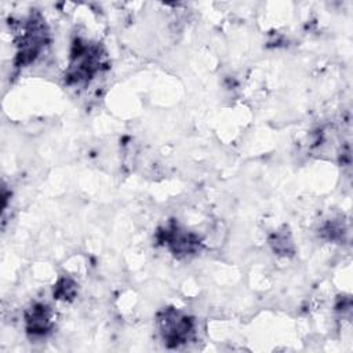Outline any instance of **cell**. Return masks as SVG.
<instances>
[{
    "label": "cell",
    "instance_id": "cell-1",
    "mask_svg": "<svg viewBox=\"0 0 353 353\" xmlns=\"http://www.w3.org/2000/svg\"><path fill=\"white\" fill-rule=\"evenodd\" d=\"M105 66L101 44L76 39L70 50V61L65 73L68 84H85Z\"/></svg>",
    "mask_w": 353,
    "mask_h": 353
},
{
    "label": "cell",
    "instance_id": "cell-3",
    "mask_svg": "<svg viewBox=\"0 0 353 353\" xmlns=\"http://www.w3.org/2000/svg\"><path fill=\"white\" fill-rule=\"evenodd\" d=\"M157 325L167 347H179L188 343L194 334L193 319L171 306L157 313Z\"/></svg>",
    "mask_w": 353,
    "mask_h": 353
},
{
    "label": "cell",
    "instance_id": "cell-2",
    "mask_svg": "<svg viewBox=\"0 0 353 353\" xmlns=\"http://www.w3.org/2000/svg\"><path fill=\"white\" fill-rule=\"evenodd\" d=\"M48 43V29L39 12H32L19 23L17 37L15 66L22 68L34 62Z\"/></svg>",
    "mask_w": 353,
    "mask_h": 353
},
{
    "label": "cell",
    "instance_id": "cell-5",
    "mask_svg": "<svg viewBox=\"0 0 353 353\" xmlns=\"http://www.w3.org/2000/svg\"><path fill=\"white\" fill-rule=\"evenodd\" d=\"M52 310L44 303H34L25 313V328L30 338H41L51 332L54 320Z\"/></svg>",
    "mask_w": 353,
    "mask_h": 353
},
{
    "label": "cell",
    "instance_id": "cell-4",
    "mask_svg": "<svg viewBox=\"0 0 353 353\" xmlns=\"http://www.w3.org/2000/svg\"><path fill=\"white\" fill-rule=\"evenodd\" d=\"M159 243L168 247V250L178 258L194 255L201 250V241L199 236L185 229H181L176 223H170L168 226L159 229L156 234Z\"/></svg>",
    "mask_w": 353,
    "mask_h": 353
},
{
    "label": "cell",
    "instance_id": "cell-7",
    "mask_svg": "<svg viewBox=\"0 0 353 353\" xmlns=\"http://www.w3.org/2000/svg\"><path fill=\"white\" fill-rule=\"evenodd\" d=\"M76 294H77V285H76V283H74L73 280H70V279H66V277L61 279V280L57 283L55 288H54V296H55L57 299L72 301V299H74Z\"/></svg>",
    "mask_w": 353,
    "mask_h": 353
},
{
    "label": "cell",
    "instance_id": "cell-6",
    "mask_svg": "<svg viewBox=\"0 0 353 353\" xmlns=\"http://www.w3.org/2000/svg\"><path fill=\"white\" fill-rule=\"evenodd\" d=\"M269 241H270V245H272L273 251L277 252L279 255H288L290 252H294L292 240L290 237V233H287V230L276 232L270 237Z\"/></svg>",
    "mask_w": 353,
    "mask_h": 353
}]
</instances>
